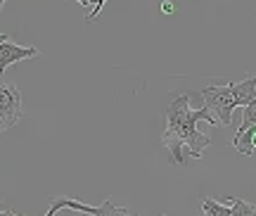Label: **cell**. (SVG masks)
Here are the masks:
<instances>
[{
    "label": "cell",
    "instance_id": "cell-1",
    "mask_svg": "<svg viewBox=\"0 0 256 216\" xmlns=\"http://www.w3.org/2000/svg\"><path fill=\"white\" fill-rule=\"evenodd\" d=\"M200 121H209L211 126L218 119L209 112V107L190 109V95L183 93L166 107V128L162 135L164 147L171 152V162L185 164L188 159H202L204 150L211 145V138L197 131Z\"/></svg>",
    "mask_w": 256,
    "mask_h": 216
},
{
    "label": "cell",
    "instance_id": "cell-2",
    "mask_svg": "<svg viewBox=\"0 0 256 216\" xmlns=\"http://www.w3.org/2000/svg\"><path fill=\"white\" fill-rule=\"evenodd\" d=\"M200 95L204 100V107H209V112L218 119L220 126L232 124V109L238 105H235V98H232L230 83L228 86H206V88H202Z\"/></svg>",
    "mask_w": 256,
    "mask_h": 216
},
{
    "label": "cell",
    "instance_id": "cell-3",
    "mask_svg": "<svg viewBox=\"0 0 256 216\" xmlns=\"http://www.w3.org/2000/svg\"><path fill=\"white\" fill-rule=\"evenodd\" d=\"M22 119V93L12 83H0V133L17 126Z\"/></svg>",
    "mask_w": 256,
    "mask_h": 216
},
{
    "label": "cell",
    "instance_id": "cell-4",
    "mask_svg": "<svg viewBox=\"0 0 256 216\" xmlns=\"http://www.w3.org/2000/svg\"><path fill=\"white\" fill-rule=\"evenodd\" d=\"M62 209H72V211H81V214H92V216H116L124 207H114L110 199H104L100 207H90V204H83V202L72 197H55L50 199V209H48L46 216H55Z\"/></svg>",
    "mask_w": 256,
    "mask_h": 216
},
{
    "label": "cell",
    "instance_id": "cell-5",
    "mask_svg": "<svg viewBox=\"0 0 256 216\" xmlns=\"http://www.w3.org/2000/svg\"><path fill=\"white\" fill-rule=\"evenodd\" d=\"M38 55H40V50L34 48V45L24 48V45H17L12 41H2L0 43V76L5 74L10 64H17L22 60H31V57H38Z\"/></svg>",
    "mask_w": 256,
    "mask_h": 216
},
{
    "label": "cell",
    "instance_id": "cell-6",
    "mask_svg": "<svg viewBox=\"0 0 256 216\" xmlns=\"http://www.w3.org/2000/svg\"><path fill=\"white\" fill-rule=\"evenodd\" d=\"M230 90H232L235 105L238 107H247L249 102L256 98V74H252L249 79H244L240 83H230Z\"/></svg>",
    "mask_w": 256,
    "mask_h": 216
},
{
    "label": "cell",
    "instance_id": "cell-7",
    "mask_svg": "<svg viewBox=\"0 0 256 216\" xmlns=\"http://www.w3.org/2000/svg\"><path fill=\"white\" fill-rule=\"evenodd\" d=\"M202 211H204V216H232L230 204H220V202H216L211 197L202 199Z\"/></svg>",
    "mask_w": 256,
    "mask_h": 216
},
{
    "label": "cell",
    "instance_id": "cell-8",
    "mask_svg": "<svg viewBox=\"0 0 256 216\" xmlns=\"http://www.w3.org/2000/svg\"><path fill=\"white\" fill-rule=\"evenodd\" d=\"M230 209H232V216H256V207L247 199H240V197H230L228 199Z\"/></svg>",
    "mask_w": 256,
    "mask_h": 216
},
{
    "label": "cell",
    "instance_id": "cell-9",
    "mask_svg": "<svg viewBox=\"0 0 256 216\" xmlns=\"http://www.w3.org/2000/svg\"><path fill=\"white\" fill-rule=\"evenodd\" d=\"M252 124H256V98L252 100L247 107H244V112H242V124H240L238 133L240 131H244V128H249Z\"/></svg>",
    "mask_w": 256,
    "mask_h": 216
},
{
    "label": "cell",
    "instance_id": "cell-10",
    "mask_svg": "<svg viewBox=\"0 0 256 216\" xmlns=\"http://www.w3.org/2000/svg\"><path fill=\"white\" fill-rule=\"evenodd\" d=\"M107 5V0H95V8H92V12H88V22H98V17H100V12H102V8Z\"/></svg>",
    "mask_w": 256,
    "mask_h": 216
},
{
    "label": "cell",
    "instance_id": "cell-11",
    "mask_svg": "<svg viewBox=\"0 0 256 216\" xmlns=\"http://www.w3.org/2000/svg\"><path fill=\"white\" fill-rule=\"evenodd\" d=\"M162 10H164V12H174V5H171L168 0H164V3H162Z\"/></svg>",
    "mask_w": 256,
    "mask_h": 216
},
{
    "label": "cell",
    "instance_id": "cell-12",
    "mask_svg": "<svg viewBox=\"0 0 256 216\" xmlns=\"http://www.w3.org/2000/svg\"><path fill=\"white\" fill-rule=\"evenodd\" d=\"M0 216H19V214H14L12 209H8V211H0Z\"/></svg>",
    "mask_w": 256,
    "mask_h": 216
},
{
    "label": "cell",
    "instance_id": "cell-13",
    "mask_svg": "<svg viewBox=\"0 0 256 216\" xmlns=\"http://www.w3.org/2000/svg\"><path fill=\"white\" fill-rule=\"evenodd\" d=\"M116 216H133V214H130V211H128L126 207H124V209H121V211H119V214H116Z\"/></svg>",
    "mask_w": 256,
    "mask_h": 216
},
{
    "label": "cell",
    "instance_id": "cell-14",
    "mask_svg": "<svg viewBox=\"0 0 256 216\" xmlns=\"http://www.w3.org/2000/svg\"><path fill=\"white\" fill-rule=\"evenodd\" d=\"M76 3H78V5H83V8H88V3H90V0H76Z\"/></svg>",
    "mask_w": 256,
    "mask_h": 216
},
{
    "label": "cell",
    "instance_id": "cell-15",
    "mask_svg": "<svg viewBox=\"0 0 256 216\" xmlns=\"http://www.w3.org/2000/svg\"><path fill=\"white\" fill-rule=\"evenodd\" d=\"M8 38H10L8 34H0V43H2V41H8Z\"/></svg>",
    "mask_w": 256,
    "mask_h": 216
},
{
    "label": "cell",
    "instance_id": "cell-16",
    "mask_svg": "<svg viewBox=\"0 0 256 216\" xmlns=\"http://www.w3.org/2000/svg\"><path fill=\"white\" fill-rule=\"evenodd\" d=\"M5 3H8V0H0V10H2V5H5Z\"/></svg>",
    "mask_w": 256,
    "mask_h": 216
}]
</instances>
